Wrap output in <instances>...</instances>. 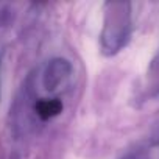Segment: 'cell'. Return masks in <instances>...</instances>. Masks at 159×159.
I'll list each match as a JSON object with an SVG mask.
<instances>
[{"mask_svg":"<svg viewBox=\"0 0 159 159\" xmlns=\"http://www.w3.org/2000/svg\"><path fill=\"white\" fill-rule=\"evenodd\" d=\"M62 111V103L58 98H41L34 105V112L41 120H50L59 116Z\"/></svg>","mask_w":159,"mask_h":159,"instance_id":"obj_1","label":"cell"}]
</instances>
